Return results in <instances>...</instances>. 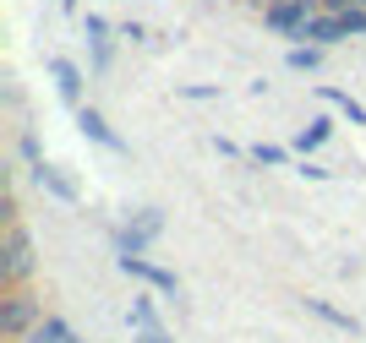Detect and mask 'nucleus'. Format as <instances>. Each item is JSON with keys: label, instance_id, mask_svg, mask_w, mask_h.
<instances>
[{"label": "nucleus", "instance_id": "obj_6", "mask_svg": "<svg viewBox=\"0 0 366 343\" xmlns=\"http://www.w3.org/2000/svg\"><path fill=\"white\" fill-rule=\"evenodd\" d=\"M82 39H88V71H93V76H104L109 66H115V39H121V33L109 28V16L82 11Z\"/></svg>", "mask_w": 366, "mask_h": 343}, {"label": "nucleus", "instance_id": "obj_16", "mask_svg": "<svg viewBox=\"0 0 366 343\" xmlns=\"http://www.w3.org/2000/svg\"><path fill=\"white\" fill-rule=\"evenodd\" d=\"M322 55H328V49H317V44H290L285 66H290V71H317V66H322Z\"/></svg>", "mask_w": 366, "mask_h": 343}, {"label": "nucleus", "instance_id": "obj_20", "mask_svg": "<svg viewBox=\"0 0 366 343\" xmlns=\"http://www.w3.org/2000/svg\"><path fill=\"white\" fill-rule=\"evenodd\" d=\"M115 33H121L126 44H148V28H142L137 16H126V22H121V28H115Z\"/></svg>", "mask_w": 366, "mask_h": 343}, {"label": "nucleus", "instance_id": "obj_2", "mask_svg": "<svg viewBox=\"0 0 366 343\" xmlns=\"http://www.w3.org/2000/svg\"><path fill=\"white\" fill-rule=\"evenodd\" d=\"M44 295H39V289H6V295H0V338L6 343H22L28 338L33 327H39V322H44Z\"/></svg>", "mask_w": 366, "mask_h": 343}, {"label": "nucleus", "instance_id": "obj_22", "mask_svg": "<svg viewBox=\"0 0 366 343\" xmlns=\"http://www.w3.org/2000/svg\"><path fill=\"white\" fill-rule=\"evenodd\" d=\"M322 11H355V0H317Z\"/></svg>", "mask_w": 366, "mask_h": 343}, {"label": "nucleus", "instance_id": "obj_24", "mask_svg": "<svg viewBox=\"0 0 366 343\" xmlns=\"http://www.w3.org/2000/svg\"><path fill=\"white\" fill-rule=\"evenodd\" d=\"M241 6H252V11L262 16V11H268V6H274V0H241Z\"/></svg>", "mask_w": 366, "mask_h": 343}, {"label": "nucleus", "instance_id": "obj_14", "mask_svg": "<svg viewBox=\"0 0 366 343\" xmlns=\"http://www.w3.org/2000/svg\"><path fill=\"white\" fill-rule=\"evenodd\" d=\"M22 343H76V332H71V322H66V316H55V311H49L44 322H39V327H33L28 338H22Z\"/></svg>", "mask_w": 366, "mask_h": 343}, {"label": "nucleus", "instance_id": "obj_19", "mask_svg": "<svg viewBox=\"0 0 366 343\" xmlns=\"http://www.w3.org/2000/svg\"><path fill=\"white\" fill-rule=\"evenodd\" d=\"M295 175H301V180H334V169L317 164V158H301V164H295Z\"/></svg>", "mask_w": 366, "mask_h": 343}, {"label": "nucleus", "instance_id": "obj_5", "mask_svg": "<svg viewBox=\"0 0 366 343\" xmlns=\"http://www.w3.org/2000/svg\"><path fill=\"white\" fill-rule=\"evenodd\" d=\"M115 267H121L126 278H137L148 295H164V300L181 305V278H175L169 267H159V262H148V256H115Z\"/></svg>", "mask_w": 366, "mask_h": 343}, {"label": "nucleus", "instance_id": "obj_18", "mask_svg": "<svg viewBox=\"0 0 366 343\" xmlns=\"http://www.w3.org/2000/svg\"><path fill=\"white\" fill-rule=\"evenodd\" d=\"M175 98H186V104H208V98H219L214 82H186V88H175Z\"/></svg>", "mask_w": 366, "mask_h": 343}, {"label": "nucleus", "instance_id": "obj_23", "mask_svg": "<svg viewBox=\"0 0 366 343\" xmlns=\"http://www.w3.org/2000/svg\"><path fill=\"white\" fill-rule=\"evenodd\" d=\"M132 343H175V338H169V332L159 327V332H142V338H132Z\"/></svg>", "mask_w": 366, "mask_h": 343}, {"label": "nucleus", "instance_id": "obj_11", "mask_svg": "<svg viewBox=\"0 0 366 343\" xmlns=\"http://www.w3.org/2000/svg\"><path fill=\"white\" fill-rule=\"evenodd\" d=\"M328 136H334V120H328V115H312L301 131L290 136V153H295V158H312V153H317Z\"/></svg>", "mask_w": 366, "mask_h": 343}, {"label": "nucleus", "instance_id": "obj_15", "mask_svg": "<svg viewBox=\"0 0 366 343\" xmlns=\"http://www.w3.org/2000/svg\"><path fill=\"white\" fill-rule=\"evenodd\" d=\"M246 158H252L257 169H290L295 153H290V148H279V142H252V148H246Z\"/></svg>", "mask_w": 366, "mask_h": 343}, {"label": "nucleus", "instance_id": "obj_9", "mask_svg": "<svg viewBox=\"0 0 366 343\" xmlns=\"http://www.w3.org/2000/svg\"><path fill=\"white\" fill-rule=\"evenodd\" d=\"M76 131L88 136L93 148H104V153H132L121 136H115V126L104 120V109H99V104H82V109H76Z\"/></svg>", "mask_w": 366, "mask_h": 343}, {"label": "nucleus", "instance_id": "obj_1", "mask_svg": "<svg viewBox=\"0 0 366 343\" xmlns=\"http://www.w3.org/2000/svg\"><path fill=\"white\" fill-rule=\"evenodd\" d=\"M33 278H39V251H33L28 224L16 218V224H6V240H0V284L6 289H28Z\"/></svg>", "mask_w": 366, "mask_h": 343}, {"label": "nucleus", "instance_id": "obj_27", "mask_svg": "<svg viewBox=\"0 0 366 343\" xmlns=\"http://www.w3.org/2000/svg\"><path fill=\"white\" fill-rule=\"evenodd\" d=\"M76 343H88V338H76Z\"/></svg>", "mask_w": 366, "mask_h": 343}, {"label": "nucleus", "instance_id": "obj_17", "mask_svg": "<svg viewBox=\"0 0 366 343\" xmlns=\"http://www.w3.org/2000/svg\"><path fill=\"white\" fill-rule=\"evenodd\" d=\"M16 153H22V164H44V148H39V131H28V126H22V136H16Z\"/></svg>", "mask_w": 366, "mask_h": 343}, {"label": "nucleus", "instance_id": "obj_3", "mask_svg": "<svg viewBox=\"0 0 366 343\" xmlns=\"http://www.w3.org/2000/svg\"><path fill=\"white\" fill-rule=\"evenodd\" d=\"M164 235V213L159 208H132L121 224L109 229V251L115 256H148V245Z\"/></svg>", "mask_w": 366, "mask_h": 343}, {"label": "nucleus", "instance_id": "obj_10", "mask_svg": "<svg viewBox=\"0 0 366 343\" xmlns=\"http://www.w3.org/2000/svg\"><path fill=\"white\" fill-rule=\"evenodd\" d=\"M301 311H306V316H317L322 327L345 332V338H361V322H355L350 311H339V305H328V300H301Z\"/></svg>", "mask_w": 366, "mask_h": 343}, {"label": "nucleus", "instance_id": "obj_26", "mask_svg": "<svg viewBox=\"0 0 366 343\" xmlns=\"http://www.w3.org/2000/svg\"><path fill=\"white\" fill-rule=\"evenodd\" d=\"M355 6H366V0H355Z\"/></svg>", "mask_w": 366, "mask_h": 343}, {"label": "nucleus", "instance_id": "obj_8", "mask_svg": "<svg viewBox=\"0 0 366 343\" xmlns=\"http://www.w3.org/2000/svg\"><path fill=\"white\" fill-rule=\"evenodd\" d=\"M28 180L49 196V202H66V208H76V202H82V185H76V180L66 175L61 164H49V158H44V164H33V169H28Z\"/></svg>", "mask_w": 366, "mask_h": 343}, {"label": "nucleus", "instance_id": "obj_13", "mask_svg": "<svg viewBox=\"0 0 366 343\" xmlns=\"http://www.w3.org/2000/svg\"><path fill=\"white\" fill-rule=\"evenodd\" d=\"M126 322H132V338L159 332V300H153V295H137V300H132V311H126Z\"/></svg>", "mask_w": 366, "mask_h": 343}, {"label": "nucleus", "instance_id": "obj_7", "mask_svg": "<svg viewBox=\"0 0 366 343\" xmlns=\"http://www.w3.org/2000/svg\"><path fill=\"white\" fill-rule=\"evenodd\" d=\"M49 82H55V93L71 104V115L88 104V76H82V66H76L71 55H49Z\"/></svg>", "mask_w": 366, "mask_h": 343}, {"label": "nucleus", "instance_id": "obj_4", "mask_svg": "<svg viewBox=\"0 0 366 343\" xmlns=\"http://www.w3.org/2000/svg\"><path fill=\"white\" fill-rule=\"evenodd\" d=\"M322 16L317 0H274L268 11H262V28L274 33V39H290V44H306V28Z\"/></svg>", "mask_w": 366, "mask_h": 343}, {"label": "nucleus", "instance_id": "obj_21", "mask_svg": "<svg viewBox=\"0 0 366 343\" xmlns=\"http://www.w3.org/2000/svg\"><path fill=\"white\" fill-rule=\"evenodd\" d=\"M214 153H219V158H241V148H235L229 136H214Z\"/></svg>", "mask_w": 366, "mask_h": 343}, {"label": "nucleus", "instance_id": "obj_25", "mask_svg": "<svg viewBox=\"0 0 366 343\" xmlns=\"http://www.w3.org/2000/svg\"><path fill=\"white\" fill-rule=\"evenodd\" d=\"M76 6H82V0H61V11H76Z\"/></svg>", "mask_w": 366, "mask_h": 343}, {"label": "nucleus", "instance_id": "obj_12", "mask_svg": "<svg viewBox=\"0 0 366 343\" xmlns=\"http://www.w3.org/2000/svg\"><path fill=\"white\" fill-rule=\"evenodd\" d=\"M317 98H322L328 109H339L350 126H366V104H361V98H350L345 88H328V82H317Z\"/></svg>", "mask_w": 366, "mask_h": 343}]
</instances>
